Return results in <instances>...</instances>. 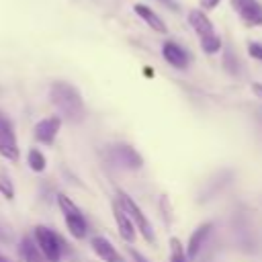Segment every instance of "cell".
Returning <instances> with one entry per match:
<instances>
[{
	"mask_svg": "<svg viewBox=\"0 0 262 262\" xmlns=\"http://www.w3.org/2000/svg\"><path fill=\"white\" fill-rule=\"evenodd\" d=\"M231 6L246 25L250 27L262 25V4L258 0H231Z\"/></svg>",
	"mask_w": 262,
	"mask_h": 262,
	"instance_id": "cell-7",
	"label": "cell"
},
{
	"mask_svg": "<svg viewBox=\"0 0 262 262\" xmlns=\"http://www.w3.org/2000/svg\"><path fill=\"white\" fill-rule=\"evenodd\" d=\"M63 221H66V227L70 231V235H74L76 239H84L86 233H88V221L82 213H76V215H63Z\"/></svg>",
	"mask_w": 262,
	"mask_h": 262,
	"instance_id": "cell-15",
	"label": "cell"
},
{
	"mask_svg": "<svg viewBox=\"0 0 262 262\" xmlns=\"http://www.w3.org/2000/svg\"><path fill=\"white\" fill-rule=\"evenodd\" d=\"M57 207H59V211H61L63 215H76V213H82L80 207H78L68 194H63V192L57 194Z\"/></svg>",
	"mask_w": 262,
	"mask_h": 262,
	"instance_id": "cell-18",
	"label": "cell"
},
{
	"mask_svg": "<svg viewBox=\"0 0 262 262\" xmlns=\"http://www.w3.org/2000/svg\"><path fill=\"white\" fill-rule=\"evenodd\" d=\"M252 92H254L258 98H262V84H260V82H252Z\"/></svg>",
	"mask_w": 262,
	"mask_h": 262,
	"instance_id": "cell-26",
	"label": "cell"
},
{
	"mask_svg": "<svg viewBox=\"0 0 262 262\" xmlns=\"http://www.w3.org/2000/svg\"><path fill=\"white\" fill-rule=\"evenodd\" d=\"M49 100L57 108L59 117L70 121V123H80L84 119V115H86L82 94L70 82H61V80L53 82L49 86Z\"/></svg>",
	"mask_w": 262,
	"mask_h": 262,
	"instance_id": "cell-1",
	"label": "cell"
},
{
	"mask_svg": "<svg viewBox=\"0 0 262 262\" xmlns=\"http://www.w3.org/2000/svg\"><path fill=\"white\" fill-rule=\"evenodd\" d=\"M108 156L111 160L121 166V168H127V170H139L143 166V158L131 147V145H125V143H117L108 149Z\"/></svg>",
	"mask_w": 262,
	"mask_h": 262,
	"instance_id": "cell-6",
	"label": "cell"
},
{
	"mask_svg": "<svg viewBox=\"0 0 262 262\" xmlns=\"http://www.w3.org/2000/svg\"><path fill=\"white\" fill-rule=\"evenodd\" d=\"M170 262H188L184 246L178 237H170Z\"/></svg>",
	"mask_w": 262,
	"mask_h": 262,
	"instance_id": "cell-17",
	"label": "cell"
},
{
	"mask_svg": "<svg viewBox=\"0 0 262 262\" xmlns=\"http://www.w3.org/2000/svg\"><path fill=\"white\" fill-rule=\"evenodd\" d=\"M8 242H12V231L4 221H0V244H8Z\"/></svg>",
	"mask_w": 262,
	"mask_h": 262,
	"instance_id": "cell-22",
	"label": "cell"
},
{
	"mask_svg": "<svg viewBox=\"0 0 262 262\" xmlns=\"http://www.w3.org/2000/svg\"><path fill=\"white\" fill-rule=\"evenodd\" d=\"M92 252L102 260V262H125V258L119 254V250L104 237V235H94L90 239Z\"/></svg>",
	"mask_w": 262,
	"mask_h": 262,
	"instance_id": "cell-9",
	"label": "cell"
},
{
	"mask_svg": "<svg viewBox=\"0 0 262 262\" xmlns=\"http://www.w3.org/2000/svg\"><path fill=\"white\" fill-rule=\"evenodd\" d=\"M33 239L47 262H61V256L68 250V244L55 229H51L47 225H35Z\"/></svg>",
	"mask_w": 262,
	"mask_h": 262,
	"instance_id": "cell-2",
	"label": "cell"
},
{
	"mask_svg": "<svg viewBox=\"0 0 262 262\" xmlns=\"http://www.w3.org/2000/svg\"><path fill=\"white\" fill-rule=\"evenodd\" d=\"M160 2H164V4H168V6L172 8V10H178V6H176V4L172 2V0H160Z\"/></svg>",
	"mask_w": 262,
	"mask_h": 262,
	"instance_id": "cell-27",
	"label": "cell"
},
{
	"mask_svg": "<svg viewBox=\"0 0 262 262\" xmlns=\"http://www.w3.org/2000/svg\"><path fill=\"white\" fill-rule=\"evenodd\" d=\"M16 254L20 258V262H47L41 254V250L37 248L33 235H23L16 244Z\"/></svg>",
	"mask_w": 262,
	"mask_h": 262,
	"instance_id": "cell-11",
	"label": "cell"
},
{
	"mask_svg": "<svg viewBox=\"0 0 262 262\" xmlns=\"http://www.w3.org/2000/svg\"><path fill=\"white\" fill-rule=\"evenodd\" d=\"M61 123H63V119L59 115H49V117L37 121L35 127H33L35 141L41 143V145H53V141H55V137L61 129Z\"/></svg>",
	"mask_w": 262,
	"mask_h": 262,
	"instance_id": "cell-5",
	"label": "cell"
},
{
	"mask_svg": "<svg viewBox=\"0 0 262 262\" xmlns=\"http://www.w3.org/2000/svg\"><path fill=\"white\" fill-rule=\"evenodd\" d=\"M219 2H221V0H201V8H205V10H213Z\"/></svg>",
	"mask_w": 262,
	"mask_h": 262,
	"instance_id": "cell-25",
	"label": "cell"
},
{
	"mask_svg": "<svg viewBox=\"0 0 262 262\" xmlns=\"http://www.w3.org/2000/svg\"><path fill=\"white\" fill-rule=\"evenodd\" d=\"M211 231H213V223H203V225H199V227L190 233L188 246H186V250H184L188 260H194V258L199 256V252L203 250V246H205L207 237L211 235Z\"/></svg>",
	"mask_w": 262,
	"mask_h": 262,
	"instance_id": "cell-10",
	"label": "cell"
},
{
	"mask_svg": "<svg viewBox=\"0 0 262 262\" xmlns=\"http://www.w3.org/2000/svg\"><path fill=\"white\" fill-rule=\"evenodd\" d=\"M0 158H4L6 162H18L20 158L14 123L2 113H0Z\"/></svg>",
	"mask_w": 262,
	"mask_h": 262,
	"instance_id": "cell-4",
	"label": "cell"
},
{
	"mask_svg": "<svg viewBox=\"0 0 262 262\" xmlns=\"http://www.w3.org/2000/svg\"><path fill=\"white\" fill-rule=\"evenodd\" d=\"M248 53H250L254 59H262V45H260V43H250V45H248Z\"/></svg>",
	"mask_w": 262,
	"mask_h": 262,
	"instance_id": "cell-23",
	"label": "cell"
},
{
	"mask_svg": "<svg viewBox=\"0 0 262 262\" xmlns=\"http://www.w3.org/2000/svg\"><path fill=\"white\" fill-rule=\"evenodd\" d=\"M115 199H117V203L121 205V209L127 213V217L133 221V225H135V229H139L141 231V235L149 242V244H156V233H154V227H151V223H149V219L143 215V211L139 209V205L125 192V190H121V188H117L115 190Z\"/></svg>",
	"mask_w": 262,
	"mask_h": 262,
	"instance_id": "cell-3",
	"label": "cell"
},
{
	"mask_svg": "<svg viewBox=\"0 0 262 262\" xmlns=\"http://www.w3.org/2000/svg\"><path fill=\"white\" fill-rule=\"evenodd\" d=\"M133 10H135V14H137V16H141V18H143V20H145V23H147L156 33H166V31H168V27L164 25V20H162V18H160V16H158L149 6H145V4H141V2H137V4L133 6Z\"/></svg>",
	"mask_w": 262,
	"mask_h": 262,
	"instance_id": "cell-14",
	"label": "cell"
},
{
	"mask_svg": "<svg viewBox=\"0 0 262 262\" xmlns=\"http://www.w3.org/2000/svg\"><path fill=\"white\" fill-rule=\"evenodd\" d=\"M129 254H131V258H133L135 262H149L141 252H137V250H135V248H131V246H129Z\"/></svg>",
	"mask_w": 262,
	"mask_h": 262,
	"instance_id": "cell-24",
	"label": "cell"
},
{
	"mask_svg": "<svg viewBox=\"0 0 262 262\" xmlns=\"http://www.w3.org/2000/svg\"><path fill=\"white\" fill-rule=\"evenodd\" d=\"M223 68H225L231 76H235V74L239 72V63H237L235 53H233L231 49H225V53H223Z\"/></svg>",
	"mask_w": 262,
	"mask_h": 262,
	"instance_id": "cell-21",
	"label": "cell"
},
{
	"mask_svg": "<svg viewBox=\"0 0 262 262\" xmlns=\"http://www.w3.org/2000/svg\"><path fill=\"white\" fill-rule=\"evenodd\" d=\"M111 209H113V217H115L119 235H121L127 244H133V242H135V225H133V221H131V219L127 217V213L121 209V205L117 203V199H113Z\"/></svg>",
	"mask_w": 262,
	"mask_h": 262,
	"instance_id": "cell-8",
	"label": "cell"
},
{
	"mask_svg": "<svg viewBox=\"0 0 262 262\" xmlns=\"http://www.w3.org/2000/svg\"><path fill=\"white\" fill-rule=\"evenodd\" d=\"M27 164H29V168H31L33 172L41 174V172H45V168H47V158H45V154H43L39 147H31L29 154H27Z\"/></svg>",
	"mask_w": 262,
	"mask_h": 262,
	"instance_id": "cell-16",
	"label": "cell"
},
{
	"mask_svg": "<svg viewBox=\"0 0 262 262\" xmlns=\"http://www.w3.org/2000/svg\"><path fill=\"white\" fill-rule=\"evenodd\" d=\"M201 49H203L205 53L213 55V53H217V51L221 49V39H219L215 33L209 35V37H201Z\"/></svg>",
	"mask_w": 262,
	"mask_h": 262,
	"instance_id": "cell-19",
	"label": "cell"
},
{
	"mask_svg": "<svg viewBox=\"0 0 262 262\" xmlns=\"http://www.w3.org/2000/svg\"><path fill=\"white\" fill-rule=\"evenodd\" d=\"M188 23L192 27V31L199 35V37H209L213 35V23L209 20V16L203 12V10H190L188 12Z\"/></svg>",
	"mask_w": 262,
	"mask_h": 262,
	"instance_id": "cell-13",
	"label": "cell"
},
{
	"mask_svg": "<svg viewBox=\"0 0 262 262\" xmlns=\"http://www.w3.org/2000/svg\"><path fill=\"white\" fill-rule=\"evenodd\" d=\"M0 194H2L6 201H14V196H16L14 184H12V180H10L6 174H0Z\"/></svg>",
	"mask_w": 262,
	"mask_h": 262,
	"instance_id": "cell-20",
	"label": "cell"
},
{
	"mask_svg": "<svg viewBox=\"0 0 262 262\" xmlns=\"http://www.w3.org/2000/svg\"><path fill=\"white\" fill-rule=\"evenodd\" d=\"M0 262H10V260H8V258H6L4 254H0Z\"/></svg>",
	"mask_w": 262,
	"mask_h": 262,
	"instance_id": "cell-28",
	"label": "cell"
},
{
	"mask_svg": "<svg viewBox=\"0 0 262 262\" xmlns=\"http://www.w3.org/2000/svg\"><path fill=\"white\" fill-rule=\"evenodd\" d=\"M162 55H164V59H166L170 66H174V68H178V70H184V68L188 66V55H186V51H184L180 45H176L174 41H166V43L162 45Z\"/></svg>",
	"mask_w": 262,
	"mask_h": 262,
	"instance_id": "cell-12",
	"label": "cell"
}]
</instances>
